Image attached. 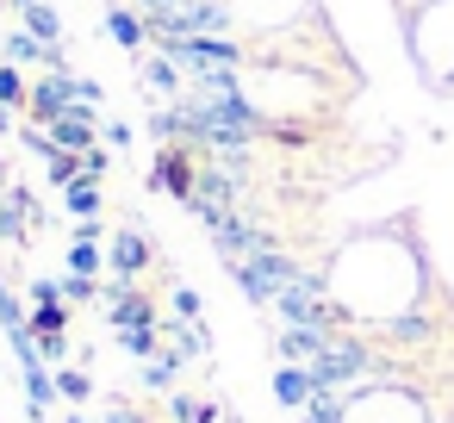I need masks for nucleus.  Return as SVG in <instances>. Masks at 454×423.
<instances>
[{
  "label": "nucleus",
  "instance_id": "26",
  "mask_svg": "<svg viewBox=\"0 0 454 423\" xmlns=\"http://www.w3.org/2000/svg\"><path fill=\"white\" fill-rule=\"evenodd\" d=\"M75 106H94V113H100V106H106V88H100L94 75H75Z\"/></svg>",
  "mask_w": 454,
  "mask_h": 423
},
{
  "label": "nucleus",
  "instance_id": "22",
  "mask_svg": "<svg viewBox=\"0 0 454 423\" xmlns=\"http://www.w3.org/2000/svg\"><path fill=\"white\" fill-rule=\"evenodd\" d=\"M57 392H63L69 404H88V398H94V380H88V367H63V373H57Z\"/></svg>",
  "mask_w": 454,
  "mask_h": 423
},
{
  "label": "nucleus",
  "instance_id": "11",
  "mask_svg": "<svg viewBox=\"0 0 454 423\" xmlns=\"http://www.w3.org/2000/svg\"><path fill=\"white\" fill-rule=\"evenodd\" d=\"M311 392H317V380H311L305 361H280V367H274V398H280L286 411H305Z\"/></svg>",
  "mask_w": 454,
  "mask_h": 423
},
{
  "label": "nucleus",
  "instance_id": "13",
  "mask_svg": "<svg viewBox=\"0 0 454 423\" xmlns=\"http://www.w3.org/2000/svg\"><path fill=\"white\" fill-rule=\"evenodd\" d=\"M137 380H144V392H181V361L168 349H156L150 361H137Z\"/></svg>",
  "mask_w": 454,
  "mask_h": 423
},
{
  "label": "nucleus",
  "instance_id": "12",
  "mask_svg": "<svg viewBox=\"0 0 454 423\" xmlns=\"http://www.w3.org/2000/svg\"><path fill=\"white\" fill-rule=\"evenodd\" d=\"M106 324L113 330H137V324H162V311L150 305V293H125V299H106Z\"/></svg>",
  "mask_w": 454,
  "mask_h": 423
},
{
  "label": "nucleus",
  "instance_id": "9",
  "mask_svg": "<svg viewBox=\"0 0 454 423\" xmlns=\"http://www.w3.org/2000/svg\"><path fill=\"white\" fill-rule=\"evenodd\" d=\"M380 336H386L392 349H423V342L442 336V317H435V311H392V317L380 324Z\"/></svg>",
  "mask_w": 454,
  "mask_h": 423
},
{
  "label": "nucleus",
  "instance_id": "29",
  "mask_svg": "<svg viewBox=\"0 0 454 423\" xmlns=\"http://www.w3.org/2000/svg\"><path fill=\"white\" fill-rule=\"evenodd\" d=\"M100 137H106V150H125V144H131V125H125V119H106Z\"/></svg>",
  "mask_w": 454,
  "mask_h": 423
},
{
  "label": "nucleus",
  "instance_id": "35",
  "mask_svg": "<svg viewBox=\"0 0 454 423\" xmlns=\"http://www.w3.org/2000/svg\"><path fill=\"white\" fill-rule=\"evenodd\" d=\"M0 32H7V26H0Z\"/></svg>",
  "mask_w": 454,
  "mask_h": 423
},
{
  "label": "nucleus",
  "instance_id": "4",
  "mask_svg": "<svg viewBox=\"0 0 454 423\" xmlns=\"http://www.w3.org/2000/svg\"><path fill=\"white\" fill-rule=\"evenodd\" d=\"M150 262H156L150 231L119 224V231H113V243H106V268H113V274H125V280H144V268H150Z\"/></svg>",
  "mask_w": 454,
  "mask_h": 423
},
{
  "label": "nucleus",
  "instance_id": "1",
  "mask_svg": "<svg viewBox=\"0 0 454 423\" xmlns=\"http://www.w3.org/2000/svg\"><path fill=\"white\" fill-rule=\"evenodd\" d=\"M224 268H231V286H237L249 305H274V293L305 274L286 249H268V255H249V262H224Z\"/></svg>",
  "mask_w": 454,
  "mask_h": 423
},
{
  "label": "nucleus",
  "instance_id": "21",
  "mask_svg": "<svg viewBox=\"0 0 454 423\" xmlns=\"http://www.w3.org/2000/svg\"><path fill=\"white\" fill-rule=\"evenodd\" d=\"M69 274L100 280V274H106V249H100V243H69Z\"/></svg>",
  "mask_w": 454,
  "mask_h": 423
},
{
  "label": "nucleus",
  "instance_id": "27",
  "mask_svg": "<svg viewBox=\"0 0 454 423\" xmlns=\"http://www.w3.org/2000/svg\"><path fill=\"white\" fill-rule=\"evenodd\" d=\"M168 317L193 324V317H200V293H193V286H175V311H168Z\"/></svg>",
  "mask_w": 454,
  "mask_h": 423
},
{
  "label": "nucleus",
  "instance_id": "15",
  "mask_svg": "<svg viewBox=\"0 0 454 423\" xmlns=\"http://www.w3.org/2000/svg\"><path fill=\"white\" fill-rule=\"evenodd\" d=\"M20 26H26L32 38H44V44H63V20H57L51 0H32V7H20Z\"/></svg>",
  "mask_w": 454,
  "mask_h": 423
},
{
  "label": "nucleus",
  "instance_id": "5",
  "mask_svg": "<svg viewBox=\"0 0 454 423\" xmlns=\"http://www.w3.org/2000/svg\"><path fill=\"white\" fill-rule=\"evenodd\" d=\"M75 106V69L69 75H38L32 82V100H26V119L32 125H51V119H63Z\"/></svg>",
  "mask_w": 454,
  "mask_h": 423
},
{
  "label": "nucleus",
  "instance_id": "32",
  "mask_svg": "<svg viewBox=\"0 0 454 423\" xmlns=\"http://www.w3.org/2000/svg\"><path fill=\"white\" fill-rule=\"evenodd\" d=\"M63 423H94V417H88V411H69V417H63Z\"/></svg>",
  "mask_w": 454,
  "mask_h": 423
},
{
  "label": "nucleus",
  "instance_id": "24",
  "mask_svg": "<svg viewBox=\"0 0 454 423\" xmlns=\"http://www.w3.org/2000/svg\"><path fill=\"white\" fill-rule=\"evenodd\" d=\"M57 293H63L69 305H94V299H100V280H88V274H63Z\"/></svg>",
  "mask_w": 454,
  "mask_h": 423
},
{
  "label": "nucleus",
  "instance_id": "6",
  "mask_svg": "<svg viewBox=\"0 0 454 423\" xmlns=\"http://www.w3.org/2000/svg\"><path fill=\"white\" fill-rule=\"evenodd\" d=\"M137 88H150V94H162V100H181V94H187V69H181L168 51L150 44V51L137 57Z\"/></svg>",
  "mask_w": 454,
  "mask_h": 423
},
{
  "label": "nucleus",
  "instance_id": "28",
  "mask_svg": "<svg viewBox=\"0 0 454 423\" xmlns=\"http://www.w3.org/2000/svg\"><path fill=\"white\" fill-rule=\"evenodd\" d=\"M38 355H44V361H69V330H51V336H38Z\"/></svg>",
  "mask_w": 454,
  "mask_h": 423
},
{
  "label": "nucleus",
  "instance_id": "14",
  "mask_svg": "<svg viewBox=\"0 0 454 423\" xmlns=\"http://www.w3.org/2000/svg\"><path fill=\"white\" fill-rule=\"evenodd\" d=\"M20 386H26V404H32L38 423H44V411L63 398V392H57V373H44V361H38V367H20Z\"/></svg>",
  "mask_w": 454,
  "mask_h": 423
},
{
  "label": "nucleus",
  "instance_id": "33",
  "mask_svg": "<svg viewBox=\"0 0 454 423\" xmlns=\"http://www.w3.org/2000/svg\"><path fill=\"white\" fill-rule=\"evenodd\" d=\"M7 7H13V13H20V7H32V0H7Z\"/></svg>",
  "mask_w": 454,
  "mask_h": 423
},
{
  "label": "nucleus",
  "instance_id": "2",
  "mask_svg": "<svg viewBox=\"0 0 454 423\" xmlns=\"http://www.w3.org/2000/svg\"><path fill=\"white\" fill-rule=\"evenodd\" d=\"M150 193H168L181 212L193 206V187H200V150L193 144H156V162L144 175Z\"/></svg>",
  "mask_w": 454,
  "mask_h": 423
},
{
  "label": "nucleus",
  "instance_id": "10",
  "mask_svg": "<svg viewBox=\"0 0 454 423\" xmlns=\"http://www.w3.org/2000/svg\"><path fill=\"white\" fill-rule=\"evenodd\" d=\"M330 336H336V330H311V324H280V336H274V355H280V361H317V355L330 349Z\"/></svg>",
  "mask_w": 454,
  "mask_h": 423
},
{
  "label": "nucleus",
  "instance_id": "8",
  "mask_svg": "<svg viewBox=\"0 0 454 423\" xmlns=\"http://www.w3.org/2000/svg\"><path fill=\"white\" fill-rule=\"evenodd\" d=\"M106 38H113L131 63L150 51V26H144V13L131 7V0H113V7H106Z\"/></svg>",
  "mask_w": 454,
  "mask_h": 423
},
{
  "label": "nucleus",
  "instance_id": "7",
  "mask_svg": "<svg viewBox=\"0 0 454 423\" xmlns=\"http://www.w3.org/2000/svg\"><path fill=\"white\" fill-rule=\"evenodd\" d=\"M44 131H51V144H57V150L88 156V150L100 144V113H94V106H69V113H63V119H51Z\"/></svg>",
  "mask_w": 454,
  "mask_h": 423
},
{
  "label": "nucleus",
  "instance_id": "16",
  "mask_svg": "<svg viewBox=\"0 0 454 423\" xmlns=\"http://www.w3.org/2000/svg\"><path fill=\"white\" fill-rule=\"evenodd\" d=\"M63 206H69L75 218H100V212H106V193H100V181L82 175L75 187H63Z\"/></svg>",
  "mask_w": 454,
  "mask_h": 423
},
{
  "label": "nucleus",
  "instance_id": "18",
  "mask_svg": "<svg viewBox=\"0 0 454 423\" xmlns=\"http://www.w3.org/2000/svg\"><path fill=\"white\" fill-rule=\"evenodd\" d=\"M26 100H32V82H26V69L0 57V106H13V113H26Z\"/></svg>",
  "mask_w": 454,
  "mask_h": 423
},
{
  "label": "nucleus",
  "instance_id": "34",
  "mask_svg": "<svg viewBox=\"0 0 454 423\" xmlns=\"http://www.w3.org/2000/svg\"><path fill=\"white\" fill-rule=\"evenodd\" d=\"M0 336H7V330H0Z\"/></svg>",
  "mask_w": 454,
  "mask_h": 423
},
{
  "label": "nucleus",
  "instance_id": "20",
  "mask_svg": "<svg viewBox=\"0 0 454 423\" xmlns=\"http://www.w3.org/2000/svg\"><path fill=\"white\" fill-rule=\"evenodd\" d=\"M119 349H125L131 361H150V355L162 349V324H137V330H119Z\"/></svg>",
  "mask_w": 454,
  "mask_h": 423
},
{
  "label": "nucleus",
  "instance_id": "30",
  "mask_svg": "<svg viewBox=\"0 0 454 423\" xmlns=\"http://www.w3.org/2000/svg\"><path fill=\"white\" fill-rule=\"evenodd\" d=\"M100 423H150V417H137V411H131V404H125V398H113V404H106V417H100Z\"/></svg>",
  "mask_w": 454,
  "mask_h": 423
},
{
  "label": "nucleus",
  "instance_id": "25",
  "mask_svg": "<svg viewBox=\"0 0 454 423\" xmlns=\"http://www.w3.org/2000/svg\"><path fill=\"white\" fill-rule=\"evenodd\" d=\"M82 175H88V181H106V175H113V150H106V144H94V150L82 156Z\"/></svg>",
  "mask_w": 454,
  "mask_h": 423
},
{
  "label": "nucleus",
  "instance_id": "23",
  "mask_svg": "<svg viewBox=\"0 0 454 423\" xmlns=\"http://www.w3.org/2000/svg\"><path fill=\"white\" fill-rule=\"evenodd\" d=\"M26 317H32V305L13 293V280H7V274H0V330H7V324H26Z\"/></svg>",
  "mask_w": 454,
  "mask_h": 423
},
{
  "label": "nucleus",
  "instance_id": "31",
  "mask_svg": "<svg viewBox=\"0 0 454 423\" xmlns=\"http://www.w3.org/2000/svg\"><path fill=\"white\" fill-rule=\"evenodd\" d=\"M7 131H20V125H13V106H0V137H7Z\"/></svg>",
  "mask_w": 454,
  "mask_h": 423
},
{
  "label": "nucleus",
  "instance_id": "3",
  "mask_svg": "<svg viewBox=\"0 0 454 423\" xmlns=\"http://www.w3.org/2000/svg\"><path fill=\"white\" fill-rule=\"evenodd\" d=\"M212 237V249L224 255V262H249V255H268V249H280V237L255 218V206H243L237 218H224L218 231H206Z\"/></svg>",
  "mask_w": 454,
  "mask_h": 423
},
{
  "label": "nucleus",
  "instance_id": "17",
  "mask_svg": "<svg viewBox=\"0 0 454 423\" xmlns=\"http://www.w3.org/2000/svg\"><path fill=\"white\" fill-rule=\"evenodd\" d=\"M168 423H218V404L193 392H168Z\"/></svg>",
  "mask_w": 454,
  "mask_h": 423
},
{
  "label": "nucleus",
  "instance_id": "19",
  "mask_svg": "<svg viewBox=\"0 0 454 423\" xmlns=\"http://www.w3.org/2000/svg\"><path fill=\"white\" fill-rule=\"evenodd\" d=\"M44 181H51L57 193L75 187V181H82V156H75V150H51V156H44Z\"/></svg>",
  "mask_w": 454,
  "mask_h": 423
}]
</instances>
